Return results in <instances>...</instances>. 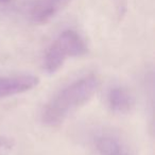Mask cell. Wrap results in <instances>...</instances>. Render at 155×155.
<instances>
[{"label":"cell","instance_id":"obj_1","mask_svg":"<svg viewBox=\"0 0 155 155\" xmlns=\"http://www.w3.org/2000/svg\"><path fill=\"white\" fill-rule=\"evenodd\" d=\"M98 79L89 74L61 89L47 104L41 114L43 122L50 127L62 123L70 114L91 99L98 88Z\"/></svg>","mask_w":155,"mask_h":155},{"label":"cell","instance_id":"obj_2","mask_svg":"<svg viewBox=\"0 0 155 155\" xmlns=\"http://www.w3.org/2000/svg\"><path fill=\"white\" fill-rule=\"evenodd\" d=\"M87 52V46L79 33L73 30L62 32L52 43L44 58V68L49 73L58 71L65 61L81 56Z\"/></svg>","mask_w":155,"mask_h":155},{"label":"cell","instance_id":"obj_3","mask_svg":"<svg viewBox=\"0 0 155 155\" xmlns=\"http://www.w3.org/2000/svg\"><path fill=\"white\" fill-rule=\"evenodd\" d=\"M89 146L95 155H135L129 142L112 130H96L89 135Z\"/></svg>","mask_w":155,"mask_h":155},{"label":"cell","instance_id":"obj_4","mask_svg":"<svg viewBox=\"0 0 155 155\" xmlns=\"http://www.w3.org/2000/svg\"><path fill=\"white\" fill-rule=\"evenodd\" d=\"M70 0H32L28 8L30 19L34 24H46L58 15Z\"/></svg>","mask_w":155,"mask_h":155},{"label":"cell","instance_id":"obj_5","mask_svg":"<svg viewBox=\"0 0 155 155\" xmlns=\"http://www.w3.org/2000/svg\"><path fill=\"white\" fill-rule=\"evenodd\" d=\"M38 84V79L34 75L21 74L0 79V98L10 97L26 93Z\"/></svg>","mask_w":155,"mask_h":155},{"label":"cell","instance_id":"obj_6","mask_svg":"<svg viewBox=\"0 0 155 155\" xmlns=\"http://www.w3.org/2000/svg\"><path fill=\"white\" fill-rule=\"evenodd\" d=\"M134 97L123 87L116 86L108 91L107 104L114 113L127 114L134 106Z\"/></svg>","mask_w":155,"mask_h":155},{"label":"cell","instance_id":"obj_7","mask_svg":"<svg viewBox=\"0 0 155 155\" xmlns=\"http://www.w3.org/2000/svg\"><path fill=\"white\" fill-rule=\"evenodd\" d=\"M14 147L12 139L7 137H0V155H9Z\"/></svg>","mask_w":155,"mask_h":155},{"label":"cell","instance_id":"obj_8","mask_svg":"<svg viewBox=\"0 0 155 155\" xmlns=\"http://www.w3.org/2000/svg\"><path fill=\"white\" fill-rule=\"evenodd\" d=\"M11 0H0V3H7V2H10Z\"/></svg>","mask_w":155,"mask_h":155}]
</instances>
